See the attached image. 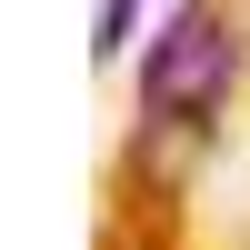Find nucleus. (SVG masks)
<instances>
[{"label": "nucleus", "mask_w": 250, "mask_h": 250, "mask_svg": "<svg viewBox=\"0 0 250 250\" xmlns=\"http://www.w3.org/2000/svg\"><path fill=\"white\" fill-rule=\"evenodd\" d=\"M230 80H240V30H230V0H180L160 20L150 60H140V160L160 170V150L190 160L210 140V120L230 110Z\"/></svg>", "instance_id": "nucleus-1"}, {"label": "nucleus", "mask_w": 250, "mask_h": 250, "mask_svg": "<svg viewBox=\"0 0 250 250\" xmlns=\"http://www.w3.org/2000/svg\"><path fill=\"white\" fill-rule=\"evenodd\" d=\"M130 30H140V0H100V20H90V60H100V70L130 50Z\"/></svg>", "instance_id": "nucleus-2"}, {"label": "nucleus", "mask_w": 250, "mask_h": 250, "mask_svg": "<svg viewBox=\"0 0 250 250\" xmlns=\"http://www.w3.org/2000/svg\"><path fill=\"white\" fill-rule=\"evenodd\" d=\"M230 10H250V0H230Z\"/></svg>", "instance_id": "nucleus-3"}]
</instances>
